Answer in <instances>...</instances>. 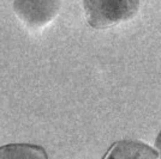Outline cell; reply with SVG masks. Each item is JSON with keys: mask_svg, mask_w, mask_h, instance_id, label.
<instances>
[{"mask_svg": "<svg viewBox=\"0 0 161 159\" xmlns=\"http://www.w3.org/2000/svg\"><path fill=\"white\" fill-rule=\"evenodd\" d=\"M0 159H48V156L41 146L10 144L0 147Z\"/></svg>", "mask_w": 161, "mask_h": 159, "instance_id": "cell-4", "label": "cell"}, {"mask_svg": "<svg viewBox=\"0 0 161 159\" xmlns=\"http://www.w3.org/2000/svg\"><path fill=\"white\" fill-rule=\"evenodd\" d=\"M155 146H156V150H158V152H159V158L161 159V131H160V133H159V135H158V138H156Z\"/></svg>", "mask_w": 161, "mask_h": 159, "instance_id": "cell-5", "label": "cell"}, {"mask_svg": "<svg viewBox=\"0 0 161 159\" xmlns=\"http://www.w3.org/2000/svg\"><path fill=\"white\" fill-rule=\"evenodd\" d=\"M102 159H159V152L137 140H121L111 146Z\"/></svg>", "mask_w": 161, "mask_h": 159, "instance_id": "cell-3", "label": "cell"}, {"mask_svg": "<svg viewBox=\"0 0 161 159\" xmlns=\"http://www.w3.org/2000/svg\"><path fill=\"white\" fill-rule=\"evenodd\" d=\"M140 5L141 0H83L86 19L94 29H105L134 18Z\"/></svg>", "mask_w": 161, "mask_h": 159, "instance_id": "cell-1", "label": "cell"}, {"mask_svg": "<svg viewBox=\"0 0 161 159\" xmlns=\"http://www.w3.org/2000/svg\"><path fill=\"white\" fill-rule=\"evenodd\" d=\"M61 0H14V11L27 27H46L59 12Z\"/></svg>", "mask_w": 161, "mask_h": 159, "instance_id": "cell-2", "label": "cell"}]
</instances>
